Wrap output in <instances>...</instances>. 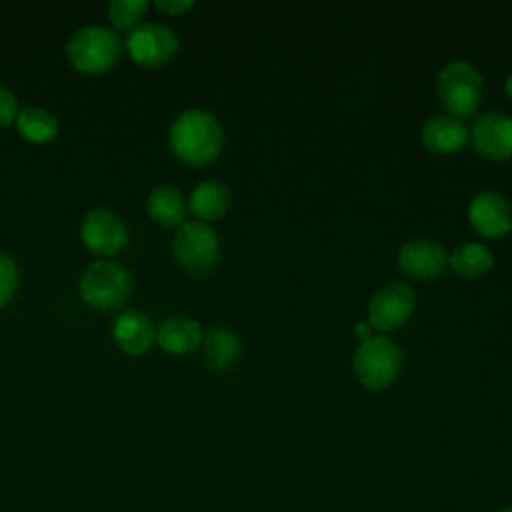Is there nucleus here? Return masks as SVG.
<instances>
[{
	"instance_id": "f03ea898",
	"label": "nucleus",
	"mask_w": 512,
	"mask_h": 512,
	"mask_svg": "<svg viewBox=\"0 0 512 512\" xmlns=\"http://www.w3.org/2000/svg\"><path fill=\"white\" fill-rule=\"evenodd\" d=\"M122 40L110 26L90 24L76 30L66 42V58L82 74H102L116 66Z\"/></svg>"
},
{
	"instance_id": "7ed1b4c3",
	"label": "nucleus",
	"mask_w": 512,
	"mask_h": 512,
	"mask_svg": "<svg viewBox=\"0 0 512 512\" xmlns=\"http://www.w3.org/2000/svg\"><path fill=\"white\" fill-rule=\"evenodd\" d=\"M130 292H132L130 272L122 264L110 258H98L90 262L78 280L80 298L90 308H96L102 312L122 308Z\"/></svg>"
},
{
	"instance_id": "4468645a",
	"label": "nucleus",
	"mask_w": 512,
	"mask_h": 512,
	"mask_svg": "<svg viewBox=\"0 0 512 512\" xmlns=\"http://www.w3.org/2000/svg\"><path fill=\"white\" fill-rule=\"evenodd\" d=\"M420 138L428 150L436 154H448L460 150L466 144L468 128L460 118L452 114H440L422 124Z\"/></svg>"
},
{
	"instance_id": "1a4fd4ad",
	"label": "nucleus",
	"mask_w": 512,
	"mask_h": 512,
	"mask_svg": "<svg viewBox=\"0 0 512 512\" xmlns=\"http://www.w3.org/2000/svg\"><path fill=\"white\" fill-rule=\"evenodd\" d=\"M416 308V294L404 282H392L380 288L368 306V318L372 328L394 330L404 324Z\"/></svg>"
},
{
	"instance_id": "20e7f679",
	"label": "nucleus",
	"mask_w": 512,
	"mask_h": 512,
	"mask_svg": "<svg viewBox=\"0 0 512 512\" xmlns=\"http://www.w3.org/2000/svg\"><path fill=\"white\" fill-rule=\"evenodd\" d=\"M172 252L176 264L192 276L208 274L218 262L220 240L214 228L200 220L184 222L176 228L172 240Z\"/></svg>"
},
{
	"instance_id": "6e6552de",
	"label": "nucleus",
	"mask_w": 512,
	"mask_h": 512,
	"mask_svg": "<svg viewBox=\"0 0 512 512\" xmlns=\"http://www.w3.org/2000/svg\"><path fill=\"white\" fill-rule=\"evenodd\" d=\"M80 240L96 256H114L128 242V226L118 212L94 208L80 222Z\"/></svg>"
},
{
	"instance_id": "f3484780",
	"label": "nucleus",
	"mask_w": 512,
	"mask_h": 512,
	"mask_svg": "<svg viewBox=\"0 0 512 512\" xmlns=\"http://www.w3.org/2000/svg\"><path fill=\"white\" fill-rule=\"evenodd\" d=\"M188 210L200 220V222H210L218 220L220 216L226 214L228 204H230V192L228 186L216 180H204L198 182L190 196H188Z\"/></svg>"
},
{
	"instance_id": "bb28decb",
	"label": "nucleus",
	"mask_w": 512,
	"mask_h": 512,
	"mask_svg": "<svg viewBox=\"0 0 512 512\" xmlns=\"http://www.w3.org/2000/svg\"><path fill=\"white\" fill-rule=\"evenodd\" d=\"M502 512H512V506H508V508H504Z\"/></svg>"
},
{
	"instance_id": "b1692460",
	"label": "nucleus",
	"mask_w": 512,
	"mask_h": 512,
	"mask_svg": "<svg viewBox=\"0 0 512 512\" xmlns=\"http://www.w3.org/2000/svg\"><path fill=\"white\" fill-rule=\"evenodd\" d=\"M154 6L168 16H180L186 10L194 8V0H156Z\"/></svg>"
},
{
	"instance_id": "9d476101",
	"label": "nucleus",
	"mask_w": 512,
	"mask_h": 512,
	"mask_svg": "<svg viewBox=\"0 0 512 512\" xmlns=\"http://www.w3.org/2000/svg\"><path fill=\"white\" fill-rule=\"evenodd\" d=\"M468 222L482 236H504L512 228L510 204L494 190L478 192L468 206Z\"/></svg>"
},
{
	"instance_id": "f257e3e1",
	"label": "nucleus",
	"mask_w": 512,
	"mask_h": 512,
	"mask_svg": "<svg viewBox=\"0 0 512 512\" xmlns=\"http://www.w3.org/2000/svg\"><path fill=\"white\" fill-rule=\"evenodd\" d=\"M168 142L176 158L192 166H204L218 158L224 134L214 114L202 108H188L174 118Z\"/></svg>"
},
{
	"instance_id": "ddd939ff",
	"label": "nucleus",
	"mask_w": 512,
	"mask_h": 512,
	"mask_svg": "<svg viewBox=\"0 0 512 512\" xmlns=\"http://www.w3.org/2000/svg\"><path fill=\"white\" fill-rule=\"evenodd\" d=\"M116 346L128 356H142L156 340V330L148 314L140 310H124L112 324Z\"/></svg>"
},
{
	"instance_id": "9b49d317",
	"label": "nucleus",
	"mask_w": 512,
	"mask_h": 512,
	"mask_svg": "<svg viewBox=\"0 0 512 512\" xmlns=\"http://www.w3.org/2000/svg\"><path fill=\"white\" fill-rule=\"evenodd\" d=\"M474 148L490 160L512 158V118L502 112H486L472 126Z\"/></svg>"
},
{
	"instance_id": "f8f14e48",
	"label": "nucleus",
	"mask_w": 512,
	"mask_h": 512,
	"mask_svg": "<svg viewBox=\"0 0 512 512\" xmlns=\"http://www.w3.org/2000/svg\"><path fill=\"white\" fill-rule=\"evenodd\" d=\"M448 264L446 250L430 240V238H416L398 250V266L400 270L416 280H430L444 272Z\"/></svg>"
},
{
	"instance_id": "393cba45",
	"label": "nucleus",
	"mask_w": 512,
	"mask_h": 512,
	"mask_svg": "<svg viewBox=\"0 0 512 512\" xmlns=\"http://www.w3.org/2000/svg\"><path fill=\"white\" fill-rule=\"evenodd\" d=\"M354 336L358 338V340H368V338H372V324L370 322H358L356 326H354Z\"/></svg>"
},
{
	"instance_id": "423d86ee",
	"label": "nucleus",
	"mask_w": 512,
	"mask_h": 512,
	"mask_svg": "<svg viewBox=\"0 0 512 512\" xmlns=\"http://www.w3.org/2000/svg\"><path fill=\"white\" fill-rule=\"evenodd\" d=\"M436 92L452 116H470L482 98V76L474 64L452 60L438 72Z\"/></svg>"
},
{
	"instance_id": "aec40b11",
	"label": "nucleus",
	"mask_w": 512,
	"mask_h": 512,
	"mask_svg": "<svg viewBox=\"0 0 512 512\" xmlns=\"http://www.w3.org/2000/svg\"><path fill=\"white\" fill-rule=\"evenodd\" d=\"M450 266L454 268L456 274L464 276V278H478L484 276L486 272H490V268L494 266L492 254L486 246L478 244V242H466L460 244L450 256H448Z\"/></svg>"
},
{
	"instance_id": "a878e982",
	"label": "nucleus",
	"mask_w": 512,
	"mask_h": 512,
	"mask_svg": "<svg viewBox=\"0 0 512 512\" xmlns=\"http://www.w3.org/2000/svg\"><path fill=\"white\" fill-rule=\"evenodd\" d=\"M504 90H506V94H508V96H512V74L506 78V82H504Z\"/></svg>"
},
{
	"instance_id": "dca6fc26",
	"label": "nucleus",
	"mask_w": 512,
	"mask_h": 512,
	"mask_svg": "<svg viewBox=\"0 0 512 512\" xmlns=\"http://www.w3.org/2000/svg\"><path fill=\"white\" fill-rule=\"evenodd\" d=\"M188 204L178 188L170 184H158L148 192L146 198V212L148 216L164 226V228H178L184 224Z\"/></svg>"
},
{
	"instance_id": "39448f33",
	"label": "nucleus",
	"mask_w": 512,
	"mask_h": 512,
	"mask_svg": "<svg viewBox=\"0 0 512 512\" xmlns=\"http://www.w3.org/2000/svg\"><path fill=\"white\" fill-rule=\"evenodd\" d=\"M400 364V348L388 336L364 340L354 354V374L368 390H384L390 386L400 372Z\"/></svg>"
},
{
	"instance_id": "2eb2a0df",
	"label": "nucleus",
	"mask_w": 512,
	"mask_h": 512,
	"mask_svg": "<svg viewBox=\"0 0 512 512\" xmlns=\"http://www.w3.org/2000/svg\"><path fill=\"white\" fill-rule=\"evenodd\" d=\"M204 332L194 318L172 316L166 318L156 330V342L166 354L182 356L202 344Z\"/></svg>"
},
{
	"instance_id": "5701e85b",
	"label": "nucleus",
	"mask_w": 512,
	"mask_h": 512,
	"mask_svg": "<svg viewBox=\"0 0 512 512\" xmlns=\"http://www.w3.org/2000/svg\"><path fill=\"white\" fill-rule=\"evenodd\" d=\"M18 112H20V108H18L16 94L10 88L0 84V128L14 124Z\"/></svg>"
},
{
	"instance_id": "6ab92c4d",
	"label": "nucleus",
	"mask_w": 512,
	"mask_h": 512,
	"mask_svg": "<svg viewBox=\"0 0 512 512\" xmlns=\"http://www.w3.org/2000/svg\"><path fill=\"white\" fill-rule=\"evenodd\" d=\"M16 132L30 144L42 146V144H50L60 130V122L58 118L46 110V108H38V106H28L22 108L14 120Z\"/></svg>"
},
{
	"instance_id": "0eeeda50",
	"label": "nucleus",
	"mask_w": 512,
	"mask_h": 512,
	"mask_svg": "<svg viewBox=\"0 0 512 512\" xmlns=\"http://www.w3.org/2000/svg\"><path fill=\"white\" fill-rule=\"evenodd\" d=\"M124 46L132 62L138 66L160 68L176 56L180 42L176 34L164 24L144 22L128 32Z\"/></svg>"
},
{
	"instance_id": "4be33fe9",
	"label": "nucleus",
	"mask_w": 512,
	"mask_h": 512,
	"mask_svg": "<svg viewBox=\"0 0 512 512\" xmlns=\"http://www.w3.org/2000/svg\"><path fill=\"white\" fill-rule=\"evenodd\" d=\"M18 286V268L16 262L4 252L0 250V308H4Z\"/></svg>"
},
{
	"instance_id": "412c9836",
	"label": "nucleus",
	"mask_w": 512,
	"mask_h": 512,
	"mask_svg": "<svg viewBox=\"0 0 512 512\" xmlns=\"http://www.w3.org/2000/svg\"><path fill=\"white\" fill-rule=\"evenodd\" d=\"M148 10L146 0H112L106 6L110 24L118 30H134Z\"/></svg>"
},
{
	"instance_id": "a211bd4d",
	"label": "nucleus",
	"mask_w": 512,
	"mask_h": 512,
	"mask_svg": "<svg viewBox=\"0 0 512 512\" xmlns=\"http://www.w3.org/2000/svg\"><path fill=\"white\" fill-rule=\"evenodd\" d=\"M240 352L238 336L224 326L210 328L202 338V358L210 370H226L240 358Z\"/></svg>"
}]
</instances>
